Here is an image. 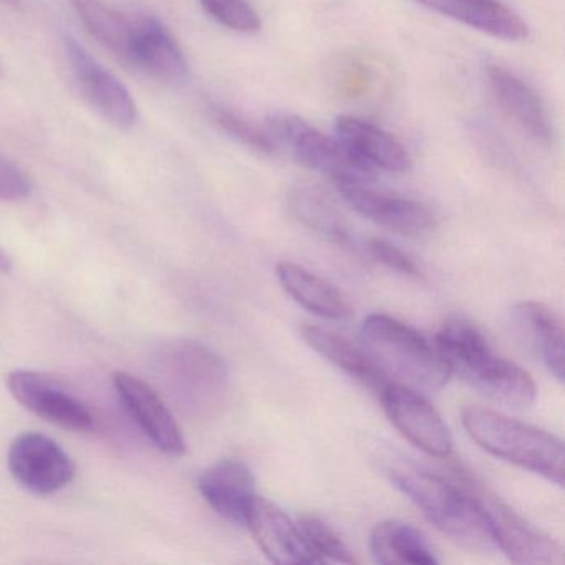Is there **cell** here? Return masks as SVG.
<instances>
[{"label": "cell", "mask_w": 565, "mask_h": 565, "mask_svg": "<svg viewBox=\"0 0 565 565\" xmlns=\"http://www.w3.org/2000/svg\"><path fill=\"white\" fill-rule=\"evenodd\" d=\"M114 385L121 405L140 426L143 435L164 455L181 456L186 441L163 399L147 383L130 373H114Z\"/></svg>", "instance_id": "4fadbf2b"}, {"label": "cell", "mask_w": 565, "mask_h": 565, "mask_svg": "<svg viewBox=\"0 0 565 565\" xmlns=\"http://www.w3.org/2000/svg\"><path fill=\"white\" fill-rule=\"evenodd\" d=\"M461 423L489 455L564 486V445L557 436L481 406H466Z\"/></svg>", "instance_id": "277c9868"}, {"label": "cell", "mask_w": 565, "mask_h": 565, "mask_svg": "<svg viewBox=\"0 0 565 565\" xmlns=\"http://www.w3.org/2000/svg\"><path fill=\"white\" fill-rule=\"evenodd\" d=\"M388 476L395 488L449 541L466 551H494L488 519L461 482H449L443 476L413 465L393 466Z\"/></svg>", "instance_id": "7a4b0ae2"}, {"label": "cell", "mask_w": 565, "mask_h": 565, "mask_svg": "<svg viewBox=\"0 0 565 565\" xmlns=\"http://www.w3.org/2000/svg\"><path fill=\"white\" fill-rule=\"evenodd\" d=\"M458 479L481 505L495 548L509 561L521 565H555L562 562V548L557 541L525 521L511 505L492 494L484 486L476 482L471 476L458 471Z\"/></svg>", "instance_id": "8992f818"}, {"label": "cell", "mask_w": 565, "mask_h": 565, "mask_svg": "<svg viewBox=\"0 0 565 565\" xmlns=\"http://www.w3.org/2000/svg\"><path fill=\"white\" fill-rule=\"evenodd\" d=\"M201 8L217 24L241 34H256L260 31L259 15L247 0H198Z\"/></svg>", "instance_id": "83f0119b"}, {"label": "cell", "mask_w": 565, "mask_h": 565, "mask_svg": "<svg viewBox=\"0 0 565 565\" xmlns=\"http://www.w3.org/2000/svg\"><path fill=\"white\" fill-rule=\"evenodd\" d=\"M519 340L544 363L545 369L564 383V327L561 317L541 302H521L511 312Z\"/></svg>", "instance_id": "ac0fdd59"}, {"label": "cell", "mask_w": 565, "mask_h": 565, "mask_svg": "<svg viewBox=\"0 0 565 565\" xmlns=\"http://www.w3.org/2000/svg\"><path fill=\"white\" fill-rule=\"evenodd\" d=\"M488 84L502 110L532 140L548 145L552 140L551 117L537 92L501 65L488 67Z\"/></svg>", "instance_id": "ffe728a7"}, {"label": "cell", "mask_w": 565, "mask_h": 565, "mask_svg": "<svg viewBox=\"0 0 565 565\" xmlns=\"http://www.w3.org/2000/svg\"><path fill=\"white\" fill-rule=\"evenodd\" d=\"M451 373L486 398L511 408H529L535 402L534 379L512 360L492 350L484 333L469 320L451 319L435 340Z\"/></svg>", "instance_id": "6da1fadb"}, {"label": "cell", "mask_w": 565, "mask_h": 565, "mask_svg": "<svg viewBox=\"0 0 565 565\" xmlns=\"http://www.w3.org/2000/svg\"><path fill=\"white\" fill-rule=\"evenodd\" d=\"M32 193V181L14 161L0 154V201L19 203Z\"/></svg>", "instance_id": "f546056e"}, {"label": "cell", "mask_w": 565, "mask_h": 565, "mask_svg": "<svg viewBox=\"0 0 565 565\" xmlns=\"http://www.w3.org/2000/svg\"><path fill=\"white\" fill-rule=\"evenodd\" d=\"M289 207L294 216L313 233L330 243L347 246L352 243V231L335 204L313 186L294 188L289 194Z\"/></svg>", "instance_id": "cb8c5ba5"}, {"label": "cell", "mask_w": 565, "mask_h": 565, "mask_svg": "<svg viewBox=\"0 0 565 565\" xmlns=\"http://www.w3.org/2000/svg\"><path fill=\"white\" fill-rule=\"evenodd\" d=\"M337 188L355 213L393 233L422 236L435 230V214L419 201L375 190L370 183H339Z\"/></svg>", "instance_id": "8fae6325"}, {"label": "cell", "mask_w": 565, "mask_h": 565, "mask_svg": "<svg viewBox=\"0 0 565 565\" xmlns=\"http://www.w3.org/2000/svg\"><path fill=\"white\" fill-rule=\"evenodd\" d=\"M300 335L310 349L316 350L320 356L329 360L330 363L339 366L343 372L349 373L352 379L359 380L363 385L369 386L376 395L382 392L386 383H390L370 362L362 347L359 349L343 337L322 329V327L310 326V323H303L300 327Z\"/></svg>", "instance_id": "7402d4cb"}, {"label": "cell", "mask_w": 565, "mask_h": 565, "mask_svg": "<svg viewBox=\"0 0 565 565\" xmlns=\"http://www.w3.org/2000/svg\"><path fill=\"white\" fill-rule=\"evenodd\" d=\"M214 121L224 134L230 135L233 140H236L243 147L249 148L256 153L266 154V157L276 154L277 145L274 143L267 130H260L257 125L246 120L243 115L224 110V108H216L214 110Z\"/></svg>", "instance_id": "4316f807"}, {"label": "cell", "mask_w": 565, "mask_h": 565, "mask_svg": "<svg viewBox=\"0 0 565 565\" xmlns=\"http://www.w3.org/2000/svg\"><path fill=\"white\" fill-rule=\"evenodd\" d=\"M379 398L392 425L413 446L431 458L446 459L451 456V433L423 393L390 382L383 386Z\"/></svg>", "instance_id": "ba28073f"}, {"label": "cell", "mask_w": 565, "mask_h": 565, "mask_svg": "<svg viewBox=\"0 0 565 565\" xmlns=\"http://www.w3.org/2000/svg\"><path fill=\"white\" fill-rule=\"evenodd\" d=\"M246 527L273 564H319L307 547L297 524L269 499L259 495L254 498L247 512Z\"/></svg>", "instance_id": "9a60e30c"}, {"label": "cell", "mask_w": 565, "mask_h": 565, "mask_svg": "<svg viewBox=\"0 0 565 565\" xmlns=\"http://www.w3.org/2000/svg\"><path fill=\"white\" fill-rule=\"evenodd\" d=\"M276 274L282 289L313 316L329 320L352 319L349 299L329 280L289 260L277 264Z\"/></svg>", "instance_id": "44dd1931"}, {"label": "cell", "mask_w": 565, "mask_h": 565, "mask_svg": "<svg viewBox=\"0 0 565 565\" xmlns=\"http://www.w3.org/2000/svg\"><path fill=\"white\" fill-rule=\"evenodd\" d=\"M163 370L178 398L193 412L216 408L230 388L226 363L216 352L198 342L171 345L164 352Z\"/></svg>", "instance_id": "52a82bcc"}, {"label": "cell", "mask_w": 565, "mask_h": 565, "mask_svg": "<svg viewBox=\"0 0 565 565\" xmlns=\"http://www.w3.org/2000/svg\"><path fill=\"white\" fill-rule=\"evenodd\" d=\"M72 8L92 38L124 58L134 32L135 21L102 0H71Z\"/></svg>", "instance_id": "d4e9b609"}, {"label": "cell", "mask_w": 565, "mask_h": 565, "mask_svg": "<svg viewBox=\"0 0 565 565\" xmlns=\"http://www.w3.org/2000/svg\"><path fill=\"white\" fill-rule=\"evenodd\" d=\"M373 561L385 565H433L438 558L418 529L402 521L380 522L370 537Z\"/></svg>", "instance_id": "603a6c76"}, {"label": "cell", "mask_w": 565, "mask_h": 565, "mask_svg": "<svg viewBox=\"0 0 565 565\" xmlns=\"http://www.w3.org/2000/svg\"><path fill=\"white\" fill-rule=\"evenodd\" d=\"M8 385L12 396L39 418L75 433L94 431L90 408L55 380L29 370H15L9 375Z\"/></svg>", "instance_id": "30bf717a"}, {"label": "cell", "mask_w": 565, "mask_h": 565, "mask_svg": "<svg viewBox=\"0 0 565 565\" xmlns=\"http://www.w3.org/2000/svg\"><path fill=\"white\" fill-rule=\"evenodd\" d=\"M360 340L370 362L396 385L433 393L452 375L435 342L385 313H373L363 320Z\"/></svg>", "instance_id": "3957f363"}, {"label": "cell", "mask_w": 565, "mask_h": 565, "mask_svg": "<svg viewBox=\"0 0 565 565\" xmlns=\"http://www.w3.org/2000/svg\"><path fill=\"white\" fill-rule=\"evenodd\" d=\"M64 45L75 81L95 110L115 127H134L137 121V104L128 88L75 39L65 38Z\"/></svg>", "instance_id": "7c38bea8"}, {"label": "cell", "mask_w": 565, "mask_h": 565, "mask_svg": "<svg viewBox=\"0 0 565 565\" xmlns=\"http://www.w3.org/2000/svg\"><path fill=\"white\" fill-rule=\"evenodd\" d=\"M124 61L161 84L183 85L190 78L183 51L171 32L153 18L135 21Z\"/></svg>", "instance_id": "5bb4252c"}, {"label": "cell", "mask_w": 565, "mask_h": 565, "mask_svg": "<svg viewBox=\"0 0 565 565\" xmlns=\"http://www.w3.org/2000/svg\"><path fill=\"white\" fill-rule=\"evenodd\" d=\"M423 8L452 19L466 28L505 42L529 38V28L519 14L499 0H416Z\"/></svg>", "instance_id": "d6986e66"}, {"label": "cell", "mask_w": 565, "mask_h": 565, "mask_svg": "<svg viewBox=\"0 0 565 565\" xmlns=\"http://www.w3.org/2000/svg\"><path fill=\"white\" fill-rule=\"evenodd\" d=\"M297 527H299L307 547L310 548L319 564L327 561L340 562V564H355L356 561L353 557L352 551L347 547L345 542L340 539V535L322 519L317 518V515H302Z\"/></svg>", "instance_id": "484cf974"}, {"label": "cell", "mask_w": 565, "mask_h": 565, "mask_svg": "<svg viewBox=\"0 0 565 565\" xmlns=\"http://www.w3.org/2000/svg\"><path fill=\"white\" fill-rule=\"evenodd\" d=\"M9 469L15 481L35 495H51L75 478V462L55 439L42 433H22L9 449Z\"/></svg>", "instance_id": "9c48e42d"}, {"label": "cell", "mask_w": 565, "mask_h": 565, "mask_svg": "<svg viewBox=\"0 0 565 565\" xmlns=\"http://www.w3.org/2000/svg\"><path fill=\"white\" fill-rule=\"evenodd\" d=\"M198 489L216 514L231 524L246 525L247 512L256 498V479L241 459H221L203 471Z\"/></svg>", "instance_id": "2e32d148"}, {"label": "cell", "mask_w": 565, "mask_h": 565, "mask_svg": "<svg viewBox=\"0 0 565 565\" xmlns=\"http://www.w3.org/2000/svg\"><path fill=\"white\" fill-rule=\"evenodd\" d=\"M266 130L277 148H286L297 163L337 184L375 180L376 171L355 160L335 137H327L297 115L276 111L267 117Z\"/></svg>", "instance_id": "5b68a950"}, {"label": "cell", "mask_w": 565, "mask_h": 565, "mask_svg": "<svg viewBox=\"0 0 565 565\" xmlns=\"http://www.w3.org/2000/svg\"><path fill=\"white\" fill-rule=\"evenodd\" d=\"M333 134L355 160L373 171L405 173L412 168L408 150L393 135L362 118L342 115L333 124Z\"/></svg>", "instance_id": "e0dca14e"}, {"label": "cell", "mask_w": 565, "mask_h": 565, "mask_svg": "<svg viewBox=\"0 0 565 565\" xmlns=\"http://www.w3.org/2000/svg\"><path fill=\"white\" fill-rule=\"evenodd\" d=\"M366 253L376 263L402 274V276L415 277V279H422L423 277L422 269H419L415 259H412L405 250L399 249L390 241L370 239L366 244Z\"/></svg>", "instance_id": "f1b7e54d"}, {"label": "cell", "mask_w": 565, "mask_h": 565, "mask_svg": "<svg viewBox=\"0 0 565 565\" xmlns=\"http://www.w3.org/2000/svg\"><path fill=\"white\" fill-rule=\"evenodd\" d=\"M9 2H14V0H9Z\"/></svg>", "instance_id": "4dcf8cb0"}]
</instances>
